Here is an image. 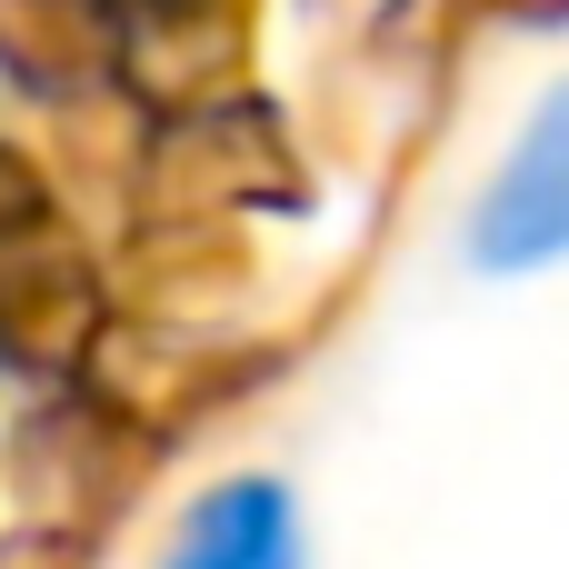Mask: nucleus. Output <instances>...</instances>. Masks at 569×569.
<instances>
[{"label": "nucleus", "instance_id": "2", "mask_svg": "<svg viewBox=\"0 0 569 569\" xmlns=\"http://www.w3.org/2000/svg\"><path fill=\"white\" fill-rule=\"evenodd\" d=\"M150 569H310V530H300L290 480H270V470L210 480L200 500H180Z\"/></svg>", "mask_w": 569, "mask_h": 569}, {"label": "nucleus", "instance_id": "1", "mask_svg": "<svg viewBox=\"0 0 569 569\" xmlns=\"http://www.w3.org/2000/svg\"><path fill=\"white\" fill-rule=\"evenodd\" d=\"M569 250V90L520 130V150L500 160L480 220H470V260L480 270H540Z\"/></svg>", "mask_w": 569, "mask_h": 569}]
</instances>
